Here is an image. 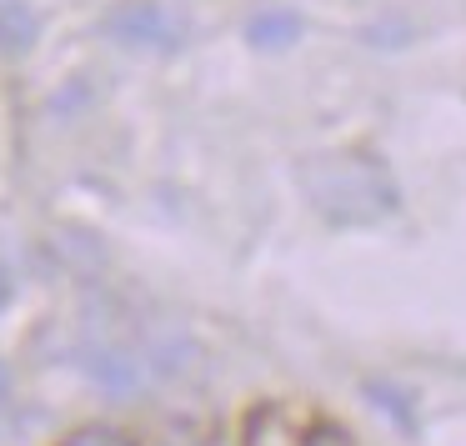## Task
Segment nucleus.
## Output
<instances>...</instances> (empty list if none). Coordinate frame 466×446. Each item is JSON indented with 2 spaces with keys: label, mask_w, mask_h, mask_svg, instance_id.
Returning a JSON list of instances; mask_svg holds the SVG:
<instances>
[{
  "label": "nucleus",
  "mask_w": 466,
  "mask_h": 446,
  "mask_svg": "<svg viewBox=\"0 0 466 446\" xmlns=\"http://www.w3.org/2000/svg\"><path fill=\"white\" fill-rule=\"evenodd\" d=\"M41 41V15L25 0H0V56H25Z\"/></svg>",
  "instance_id": "obj_3"
},
{
  "label": "nucleus",
  "mask_w": 466,
  "mask_h": 446,
  "mask_svg": "<svg viewBox=\"0 0 466 446\" xmlns=\"http://www.w3.org/2000/svg\"><path fill=\"white\" fill-rule=\"evenodd\" d=\"M246 446H306V436L296 431V421L281 411V406H256L246 416V431H241Z\"/></svg>",
  "instance_id": "obj_4"
},
{
  "label": "nucleus",
  "mask_w": 466,
  "mask_h": 446,
  "mask_svg": "<svg viewBox=\"0 0 466 446\" xmlns=\"http://www.w3.org/2000/svg\"><path fill=\"white\" fill-rule=\"evenodd\" d=\"M5 291H11V286H5V271H0V301H5Z\"/></svg>",
  "instance_id": "obj_9"
},
{
  "label": "nucleus",
  "mask_w": 466,
  "mask_h": 446,
  "mask_svg": "<svg viewBox=\"0 0 466 446\" xmlns=\"http://www.w3.org/2000/svg\"><path fill=\"white\" fill-rule=\"evenodd\" d=\"M301 186L316 211L341 226H366L396 211V181L371 156H351V151L316 156V161L301 166Z\"/></svg>",
  "instance_id": "obj_1"
},
{
  "label": "nucleus",
  "mask_w": 466,
  "mask_h": 446,
  "mask_svg": "<svg viewBox=\"0 0 466 446\" xmlns=\"http://www.w3.org/2000/svg\"><path fill=\"white\" fill-rule=\"evenodd\" d=\"M5 391H11V376H5V366H0V411H5Z\"/></svg>",
  "instance_id": "obj_8"
},
{
  "label": "nucleus",
  "mask_w": 466,
  "mask_h": 446,
  "mask_svg": "<svg viewBox=\"0 0 466 446\" xmlns=\"http://www.w3.org/2000/svg\"><path fill=\"white\" fill-rule=\"evenodd\" d=\"M246 41L261 46V51H286L291 41H301V15H296V11H261V15H251Z\"/></svg>",
  "instance_id": "obj_5"
},
{
  "label": "nucleus",
  "mask_w": 466,
  "mask_h": 446,
  "mask_svg": "<svg viewBox=\"0 0 466 446\" xmlns=\"http://www.w3.org/2000/svg\"><path fill=\"white\" fill-rule=\"evenodd\" d=\"M61 446H136L126 431H116V426H81V431H71Z\"/></svg>",
  "instance_id": "obj_6"
},
{
  "label": "nucleus",
  "mask_w": 466,
  "mask_h": 446,
  "mask_svg": "<svg viewBox=\"0 0 466 446\" xmlns=\"http://www.w3.org/2000/svg\"><path fill=\"white\" fill-rule=\"evenodd\" d=\"M101 31L126 51H176L186 41V25L156 0H121L116 11H106Z\"/></svg>",
  "instance_id": "obj_2"
},
{
  "label": "nucleus",
  "mask_w": 466,
  "mask_h": 446,
  "mask_svg": "<svg viewBox=\"0 0 466 446\" xmlns=\"http://www.w3.org/2000/svg\"><path fill=\"white\" fill-rule=\"evenodd\" d=\"M306 446H351V441H346L341 431H331V426H326V431H311V436H306Z\"/></svg>",
  "instance_id": "obj_7"
}]
</instances>
